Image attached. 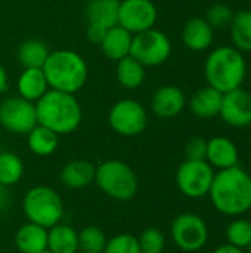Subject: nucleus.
Returning <instances> with one entry per match:
<instances>
[{"mask_svg":"<svg viewBox=\"0 0 251 253\" xmlns=\"http://www.w3.org/2000/svg\"><path fill=\"white\" fill-rule=\"evenodd\" d=\"M215 209L226 216H240L251 209V176L240 166L215 173L210 191Z\"/></svg>","mask_w":251,"mask_h":253,"instance_id":"obj_1","label":"nucleus"},{"mask_svg":"<svg viewBox=\"0 0 251 253\" xmlns=\"http://www.w3.org/2000/svg\"><path fill=\"white\" fill-rule=\"evenodd\" d=\"M36 113L38 125L53 130L56 135H68L78 129L83 111L72 93L49 89L37 102Z\"/></svg>","mask_w":251,"mask_h":253,"instance_id":"obj_2","label":"nucleus"},{"mask_svg":"<svg viewBox=\"0 0 251 253\" xmlns=\"http://www.w3.org/2000/svg\"><path fill=\"white\" fill-rule=\"evenodd\" d=\"M41 70L46 76L49 89L72 95L86 84L89 73L83 56L70 49L50 52Z\"/></svg>","mask_w":251,"mask_h":253,"instance_id":"obj_3","label":"nucleus"},{"mask_svg":"<svg viewBox=\"0 0 251 253\" xmlns=\"http://www.w3.org/2000/svg\"><path fill=\"white\" fill-rule=\"evenodd\" d=\"M246 59L237 47L220 46L215 49L204 65V74L209 86L222 93L241 87L246 79Z\"/></svg>","mask_w":251,"mask_h":253,"instance_id":"obj_4","label":"nucleus"},{"mask_svg":"<svg viewBox=\"0 0 251 253\" xmlns=\"http://www.w3.org/2000/svg\"><path fill=\"white\" fill-rule=\"evenodd\" d=\"M95 184L112 200L129 202L138 193V176L135 170L121 160L111 159L96 166Z\"/></svg>","mask_w":251,"mask_h":253,"instance_id":"obj_5","label":"nucleus"},{"mask_svg":"<svg viewBox=\"0 0 251 253\" xmlns=\"http://www.w3.org/2000/svg\"><path fill=\"white\" fill-rule=\"evenodd\" d=\"M22 212L25 218L44 228L59 224L64 218V202L50 187L37 185L30 188L22 199Z\"/></svg>","mask_w":251,"mask_h":253,"instance_id":"obj_6","label":"nucleus"},{"mask_svg":"<svg viewBox=\"0 0 251 253\" xmlns=\"http://www.w3.org/2000/svg\"><path fill=\"white\" fill-rule=\"evenodd\" d=\"M172 53V43L169 37L157 30L149 28L142 33L133 34L130 56L139 61L145 68L164 64Z\"/></svg>","mask_w":251,"mask_h":253,"instance_id":"obj_7","label":"nucleus"},{"mask_svg":"<svg viewBox=\"0 0 251 253\" xmlns=\"http://www.w3.org/2000/svg\"><path fill=\"white\" fill-rule=\"evenodd\" d=\"M108 123L111 129L121 136H138L148 126V114L141 102L124 98L111 107Z\"/></svg>","mask_w":251,"mask_h":253,"instance_id":"obj_8","label":"nucleus"},{"mask_svg":"<svg viewBox=\"0 0 251 253\" xmlns=\"http://www.w3.org/2000/svg\"><path fill=\"white\" fill-rule=\"evenodd\" d=\"M173 243L183 252H198L209 240L206 221L195 213L178 215L170 227Z\"/></svg>","mask_w":251,"mask_h":253,"instance_id":"obj_9","label":"nucleus"},{"mask_svg":"<svg viewBox=\"0 0 251 253\" xmlns=\"http://www.w3.org/2000/svg\"><path fill=\"white\" fill-rule=\"evenodd\" d=\"M213 178L215 170L206 160H185L176 172L178 188L189 199H201L207 196Z\"/></svg>","mask_w":251,"mask_h":253,"instance_id":"obj_10","label":"nucleus"},{"mask_svg":"<svg viewBox=\"0 0 251 253\" xmlns=\"http://www.w3.org/2000/svg\"><path fill=\"white\" fill-rule=\"evenodd\" d=\"M38 125L36 104L21 96L6 98L0 102V126L7 132L27 135Z\"/></svg>","mask_w":251,"mask_h":253,"instance_id":"obj_11","label":"nucleus"},{"mask_svg":"<svg viewBox=\"0 0 251 253\" xmlns=\"http://www.w3.org/2000/svg\"><path fill=\"white\" fill-rule=\"evenodd\" d=\"M158 12L151 0H121L118 7V25L132 34L154 28Z\"/></svg>","mask_w":251,"mask_h":253,"instance_id":"obj_12","label":"nucleus"},{"mask_svg":"<svg viewBox=\"0 0 251 253\" xmlns=\"http://www.w3.org/2000/svg\"><path fill=\"white\" fill-rule=\"evenodd\" d=\"M222 119L234 127L251 125V93L238 87L223 93L220 113Z\"/></svg>","mask_w":251,"mask_h":253,"instance_id":"obj_13","label":"nucleus"},{"mask_svg":"<svg viewBox=\"0 0 251 253\" xmlns=\"http://www.w3.org/2000/svg\"><path fill=\"white\" fill-rule=\"evenodd\" d=\"M151 108L161 119H173L185 108V93L178 86H161L152 95Z\"/></svg>","mask_w":251,"mask_h":253,"instance_id":"obj_14","label":"nucleus"},{"mask_svg":"<svg viewBox=\"0 0 251 253\" xmlns=\"http://www.w3.org/2000/svg\"><path fill=\"white\" fill-rule=\"evenodd\" d=\"M238 148L237 145L225 136H215L210 141H207V156L206 162L212 168L229 169L234 166H238Z\"/></svg>","mask_w":251,"mask_h":253,"instance_id":"obj_15","label":"nucleus"},{"mask_svg":"<svg viewBox=\"0 0 251 253\" xmlns=\"http://www.w3.org/2000/svg\"><path fill=\"white\" fill-rule=\"evenodd\" d=\"M96 166L87 160H71L61 170V182L70 190H81L95 182Z\"/></svg>","mask_w":251,"mask_h":253,"instance_id":"obj_16","label":"nucleus"},{"mask_svg":"<svg viewBox=\"0 0 251 253\" xmlns=\"http://www.w3.org/2000/svg\"><path fill=\"white\" fill-rule=\"evenodd\" d=\"M132 40H133L132 33H129L121 25H114L105 33L99 46H101L102 53L108 59H112L117 62L130 55Z\"/></svg>","mask_w":251,"mask_h":253,"instance_id":"obj_17","label":"nucleus"},{"mask_svg":"<svg viewBox=\"0 0 251 253\" xmlns=\"http://www.w3.org/2000/svg\"><path fill=\"white\" fill-rule=\"evenodd\" d=\"M15 246L21 253H37L47 249V228L33 222L22 224L13 237Z\"/></svg>","mask_w":251,"mask_h":253,"instance_id":"obj_18","label":"nucleus"},{"mask_svg":"<svg viewBox=\"0 0 251 253\" xmlns=\"http://www.w3.org/2000/svg\"><path fill=\"white\" fill-rule=\"evenodd\" d=\"M16 89L21 98L37 102L49 90V84L41 68H24L18 77Z\"/></svg>","mask_w":251,"mask_h":253,"instance_id":"obj_19","label":"nucleus"},{"mask_svg":"<svg viewBox=\"0 0 251 253\" xmlns=\"http://www.w3.org/2000/svg\"><path fill=\"white\" fill-rule=\"evenodd\" d=\"M182 40L188 49L194 52H203L209 49L213 42V28L206 19L192 18L183 27Z\"/></svg>","mask_w":251,"mask_h":253,"instance_id":"obj_20","label":"nucleus"},{"mask_svg":"<svg viewBox=\"0 0 251 253\" xmlns=\"http://www.w3.org/2000/svg\"><path fill=\"white\" fill-rule=\"evenodd\" d=\"M223 93L212 86L197 90L189 102L191 111L200 119H212L220 113Z\"/></svg>","mask_w":251,"mask_h":253,"instance_id":"obj_21","label":"nucleus"},{"mask_svg":"<svg viewBox=\"0 0 251 253\" xmlns=\"http://www.w3.org/2000/svg\"><path fill=\"white\" fill-rule=\"evenodd\" d=\"M47 251L50 253L78 252V231L68 224H56L47 230Z\"/></svg>","mask_w":251,"mask_h":253,"instance_id":"obj_22","label":"nucleus"},{"mask_svg":"<svg viewBox=\"0 0 251 253\" xmlns=\"http://www.w3.org/2000/svg\"><path fill=\"white\" fill-rule=\"evenodd\" d=\"M120 0H89L86 6V18L89 24L109 30L118 25Z\"/></svg>","mask_w":251,"mask_h":253,"instance_id":"obj_23","label":"nucleus"},{"mask_svg":"<svg viewBox=\"0 0 251 253\" xmlns=\"http://www.w3.org/2000/svg\"><path fill=\"white\" fill-rule=\"evenodd\" d=\"M27 142L33 154L40 157H47L56 151L59 145V135H56L53 130L41 125H37L34 129H31L27 133Z\"/></svg>","mask_w":251,"mask_h":253,"instance_id":"obj_24","label":"nucleus"},{"mask_svg":"<svg viewBox=\"0 0 251 253\" xmlns=\"http://www.w3.org/2000/svg\"><path fill=\"white\" fill-rule=\"evenodd\" d=\"M115 74H117L118 83L123 87L133 90V89H138L142 86V83L145 80V67L139 61H136L133 56L129 55V56L117 61Z\"/></svg>","mask_w":251,"mask_h":253,"instance_id":"obj_25","label":"nucleus"},{"mask_svg":"<svg viewBox=\"0 0 251 253\" xmlns=\"http://www.w3.org/2000/svg\"><path fill=\"white\" fill-rule=\"evenodd\" d=\"M49 53V47L44 42L28 39L18 49V61L22 68H43Z\"/></svg>","mask_w":251,"mask_h":253,"instance_id":"obj_26","label":"nucleus"},{"mask_svg":"<svg viewBox=\"0 0 251 253\" xmlns=\"http://www.w3.org/2000/svg\"><path fill=\"white\" fill-rule=\"evenodd\" d=\"M229 27L235 47L241 52H251V10L237 12Z\"/></svg>","mask_w":251,"mask_h":253,"instance_id":"obj_27","label":"nucleus"},{"mask_svg":"<svg viewBox=\"0 0 251 253\" xmlns=\"http://www.w3.org/2000/svg\"><path fill=\"white\" fill-rule=\"evenodd\" d=\"M24 175V163L13 153H0V184L6 188L16 185Z\"/></svg>","mask_w":251,"mask_h":253,"instance_id":"obj_28","label":"nucleus"},{"mask_svg":"<svg viewBox=\"0 0 251 253\" xmlns=\"http://www.w3.org/2000/svg\"><path fill=\"white\" fill-rule=\"evenodd\" d=\"M107 242V234L96 225H89L78 231V252L104 253Z\"/></svg>","mask_w":251,"mask_h":253,"instance_id":"obj_29","label":"nucleus"},{"mask_svg":"<svg viewBox=\"0 0 251 253\" xmlns=\"http://www.w3.org/2000/svg\"><path fill=\"white\" fill-rule=\"evenodd\" d=\"M226 240L229 245L247 249L251 243V221L250 219H235L226 228Z\"/></svg>","mask_w":251,"mask_h":253,"instance_id":"obj_30","label":"nucleus"},{"mask_svg":"<svg viewBox=\"0 0 251 253\" xmlns=\"http://www.w3.org/2000/svg\"><path fill=\"white\" fill-rule=\"evenodd\" d=\"M141 253H163L166 249V237L161 230L155 227L145 228L138 236Z\"/></svg>","mask_w":251,"mask_h":253,"instance_id":"obj_31","label":"nucleus"},{"mask_svg":"<svg viewBox=\"0 0 251 253\" xmlns=\"http://www.w3.org/2000/svg\"><path fill=\"white\" fill-rule=\"evenodd\" d=\"M104 253H141L138 237L132 234H117L108 239Z\"/></svg>","mask_w":251,"mask_h":253,"instance_id":"obj_32","label":"nucleus"},{"mask_svg":"<svg viewBox=\"0 0 251 253\" xmlns=\"http://www.w3.org/2000/svg\"><path fill=\"white\" fill-rule=\"evenodd\" d=\"M234 15L235 13L231 6L223 3H216L207 10L206 21L210 24L212 28H225L231 25Z\"/></svg>","mask_w":251,"mask_h":253,"instance_id":"obj_33","label":"nucleus"},{"mask_svg":"<svg viewBox=\"0 0 251 253\" xmlns=\"http://www.w3.org/2000/svg\"><path fill=\"white\" fill-rule=\"evenodd\" d=\"M185 156L186 160H206L207 156V141L204 138L195 136L191 138L185 147Z\"/></svg>","mask_w":251,"mask_h":253,"instance_id":"obj_34","label":"nucleus"},{"mask_svg":"<svg viewBox=\"0 0 251 253\" xmlns=\"http://www.w3.org/2000/svg\"><path fill=\"white\" fill-rule=\"evenodd\" d=\"M107 31H108V30L104 28V27L89 24V25H87V39H89L92 43H95V44H101V42H102V39H104V36H105Z\"/></svg>","mask_w":251,"mask_h":253,"instance_id":"obj_35","label":"nucleus"},{"mask_svg":"<svg viewBox=\"0 0 251 253\" xmlns=\"http://www.w3.org/2000/svg\"><path fill=\"white\" fill-rule=\"evenodd\" d=\"M212 253H244V252H243V249L235 248V246H232V245L226 243V245L219 246L217 249H215Z\"/></svg>","mask_w":251,"mask_h":253,"instance_id":"obj_36","label":"nucleus"},{"mask_svg":"<svg viewBox=\"0 0 251 253\" xmlns=\"http://www.w3.org/2000/svg\"><path fill=\"white\" fill-rule=\"evenodd\" d=\"M9 205V193L7 188L0 184V211H4Z\"/></svg>","mask_w":251,"mask_h":253,"instance_id":"obj_37","label":"nucleus"},{"mask_svg":"<svg viewBox=\"0 0 251 253\" xmlns=\"http://www.w3.org/2000/svg\"><path fill=\"white\" fill-rule=\"evenodd\" d=\"M7 89V73L4 67L0 64V93H3Z\"/></svg>","mask_w":251,"mask_h":253,"instance_id":"obj_38","label":"nucleus"},{"mask_svg":"<svg viewBox=\"0 0 251 253\" xmlns=\"http://www.w3.org/2000/svg\"><path fill=\"white\" fill-rule=\"evenodd\" d=\"M247 253H251V243L249 245V248H247Z\"/></svg>","mask_w":251,"mask_h":253,"instance_id":"obj_39","label":"nucleus"},{"mask_svg":"<svg viewBox=\"0 0 251 253\" xmlns=\"http://www.w3.org/2000/svg\"><path fill=\"white\" fill-rule=\"evenodd\" d=\"M37 253H50V252H49V251L46 249V251H41V252H37Z\"/></svg>","mask_w":251,"mask_h":253,"instance_id":"obj_40","label":"nucleus"}]
</instances>
